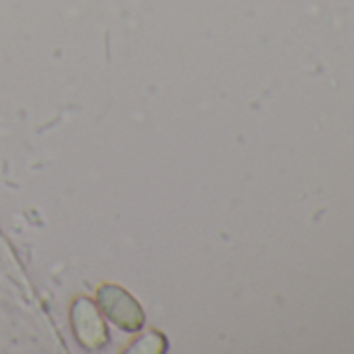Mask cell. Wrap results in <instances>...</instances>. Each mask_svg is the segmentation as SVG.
Listing matches in <instances>:
<instances>
[{
    "label": "cell",
    "instance_id": "7a4b0ae2",
    "mask_svg": "<svg viewBox=\"0 0 354 354\" xmlns=\"http://www.w3.org/2000/svg\"><path fill=\"white\" fill-rule=\"evenodd\" d=\"M69 319L77 342L86 350H98L106 344V323L102 319L100 306L94 300H90L88 296H77L71 302Z\"/></svg>",
    "mask_w": 354,
    "mask_h": 354
},
{
    "label": "cell",
    "instance_id": "3957f363",
    "mask_svg": "<svg viewBox=\"0 0 354 354\" xmlns=\"http://www.w3.org/2000/svg\"><path fill=\"white\" fill-rule=\"evenodd\" d=\"M165 348H167V339L162 333L146 331L138 339H133L131 346L125 348V354H133V352H138V354H160V352H165Z\"/></svg>",
    "mask_w": 354,
    "mask_h": 354
},
{
    "label": "cell",
    "instance_id": "6da1fadb",
    "mask_svg": "<svg viewBox=\"0 0 354 354\" xmlns=\"http://www.w3.org/2000/svg\"><path fill=\"white\" fill-rule=\"evenodd\" d=\"M100 310L121 329L138 331L144 325V310L140 302L123 288L115 283H104L96 292Z\"/></svg>",
    "mask_w": 354,
    "mask_h": 354
}]
</instances>
